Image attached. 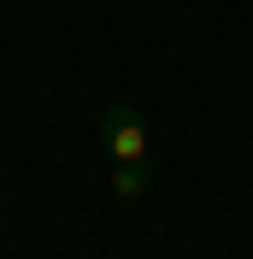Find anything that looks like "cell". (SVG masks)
<instances>
[{
	"label": "cell",
	"mask_w": 253,
	"mask_h": 259,
	"mask_svg": "<svg viewBox=\"0 0 253 259\" xmlns=\"http://www.w3.org/2000/svg\"><path fill=\"white\" fill-rule=\"evenodd\" d=\"M100 142H106L112 165H130V159H147V124L136 106H106V118H100Z\"/></svg>",
	"instance_id": "6da1fadb"
},
{
	"label": "cell",
	"mask_w": 253,
	"mask_h": 259,
	"mask_svg": "<svg viewBox=\"0 0 253 259\" xmlns=\"http://www.w3.org/2000/svg\"><path fill=\"white\" fill-rule=\"evenodd\" d=\"M147 189H153V165L147 159H130V165L112 171V194H118V200H142Z\"/></svg>",
	"instance_id": "7a4b0ae2"
}]
</instances>
